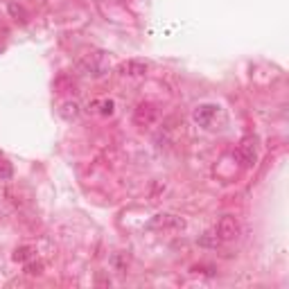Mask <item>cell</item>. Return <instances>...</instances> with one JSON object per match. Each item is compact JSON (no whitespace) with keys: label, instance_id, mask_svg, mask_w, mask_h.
I'll return each instance as SVG.
<instances>
[{"label":"cell","instance_id":"obj_1","mask_svg":"<svg viewBox=\"0 0 289 289\" xmlns=\"http://www.w3.org/2000/svg\"><path fill=\"white\" fill-rule=\"evenodd\" d=\"M108 66L111 64H108V57L104 52H91L79 61L81 72H86L91 77H104L108 72Z\"/></svg>","mask_w":289,"mask_h":289},{"label":"cell","instance_id":"obj_2","mask_svg":"<svg viewBox=\"0 0 289 289\" xmlns=\"http://www.w3.org/2000/svg\"><path fill=\"white\" fill-rule=\"evenodd\" d=\"M149 228H154V230H179V228H185V219L179 217V215H174V213H158V215L151 217Z\"/></svg>","mask_w":289,"mask_h":289},{"label":"cell","instance_id":"obj_3","mask_svg":"<svg viewBox=\"0 0 289 289\" xmlns=\"http://www.w3.org/2000/svg\"><path fill=\"white\" fill-rule=\"evenodd\" d=\"M215 233H217L219 242L235 240V237L240 235V221H237V217H233V215H224V217L217 221V228H215Z\"/></svg>","mask_w":289,"mask_h":289},{"label":"cell","instance_id":"obj_4","mask_svg":"<svg viewBox=\"0 0 289 289\" xmlns=\"http://www.w3.org/2000/svg\"><path fill=\"white\" fill-rule=\"evenodd\" d=\"M156 118H158V111H156V107L151 102H140L134 111V122L143 129L154 127Z\"/></svg>","mask_w":289,"mask_h":289},{"label":"cell","instance_id":"obj_5","mask_svg":"<svg viewBox=\"0 0 289 289\" xmlns=\"http://www.w3.org/2000/svg\"><path fill=\"white\" fill-rule=\"evenodd\" d=\"M217 115H219V107H217V104H199V107L192 111L194 122H197L199 127H204V129L213 127Z\"/></svg>","mask_w":289,"mask_h":289},{"label":"cell","instance_id":"obj_6","mask_svg":"<svg viewBox=\"0 0 289 289\" xmlns=\"http://www.w3.org/2000/svg\"><path fill=\"white\" fill-rule=\"evenodd\" d=\"M237 158L244 167H255L257 163V147H255V138H244L237 147Z\"/></svg>","mask_w":289,"mask_h":289},{"label":"cell","instance_id":"obj_7","mask_svg":"<svg viewBox=\"0 0 289 289\" xmlns=\"http://www.w3.org/2000/svg\"><path fill=\"white\" fill-rule=\"evenodd\" d=\"M120 72L127 77H143L147 72V64L144 61H127V64L120 66Z\"/></svg>","mask_w":289,"mask_h":289},{"label":"cell","instance_id":"obj_8","mask_svg":"<svg viewBox=\"0 0 289 289\" xmlns=\"http://www.w3.org/2000/svg\"><path fill=\"white\" fill-rule=\"evenodd\" d=\"M61 115L66 120H75L79 115V104L77 102H64L61 104Z\"/></svg>","mask_w":289,"mask_h":289},{"label":"cell","instance_id":"obj_9","mask_svg":"<svg viewBox=\"0 0 289 289\" xmlns=\"http://www.w3.org/2000/svg\"><path fill=\"white\" fill-rule=\"evenodd\" d=\"M113 267L118 269V271H127V267H129V253H124V251L115 253V255H113Z\"/></svg>","mask_w":289,"mask_h":289},{"label":"cell","instance_id":"obj_10","mask_svg":"<svg viewBox=\"0 0 289 289\" xmlns=\"http://www.w3.org/2000/svg\"><path fill=\"white\" fill-rule=\"evenodd\" d=\"M9 14H11L14 18H16V21L27 23V11L23 9L21 5H16V2H9Z\"/></svg>","mask_w":289,"mask_h":289},{"label":"cell","instance_id":"obj_11","mask_svg":"<svg viewBox=\"0 0 289 289\" xmlns=\"http://www.w3.org/2000/svg\"><path fill=\"white\" fill-rule=\"evenodd\" d=\"M97 107H100L102 115H113V111H115V102L113 100H102V102H97Z\"/></svg>","mask_w":289,"mask_h":289},{"label":"cell","instance_id":"obj_12","mask_svg":"<svg viewBox=\"0 0 289 289\" xmlns=\"http://www.w3.org/2000/svg\"><path fill=\"white\" fill-rule=\"evenodd\" d=\"M30 255H32V249L30 247H21L14 251V260L16 262H25V260H30Z\"/></svg>","mask_w":289,"mask_h":289},{"label":"cell","instance_id":"obj_13","mask_svg":"<svg viewBox=\"0 0 289 289\" xmlns=\"http://www.w3.org/2000/svg\"><path fill=\"white\" fill-rule=\"evenodd\" d=\"M217 242H219L217 233H204L201 240H199V244H204V247H217Z\"/></svg>","mask_w":289,"mask_h":289},{"label":"cell","instance_id":"obj_14","mask_svg":"<svg viewBox=\"0 0 289 289\" xmlns=\"http://www.w3.org/2000/svg\"><path fill=\"white\" fill-rule=\"evenodd\" d=\"M25 273H27V276H41V273H43V264L41 262H27L25 264Z\"/></svg>","mask_w":289,"mask_h":289},{"label":"cell","instance_id":"obj_15","mask_svg":"<svg viewBox=\"0 0 289 289\" xmlns=\"http://www.w3.org/2000/svg\"><path fill=\"white\" fill-rule=\"evenodd\" d=\"M2 221H5V213H2V210H0V224H2Z\"/></svg>","mask_w":289,"mask_h":289},{"label":"cell","instance_id":"obj_16","mask_svg":"<svg viewBox=\"0 0 289 289\" xmlns=\"http://www.w3.org/2000/svg\"><path fill=\"white\" fill-rule=\"evenodd\" d=\"M0 52H2V41H0Z\"/></svg>","mask_w":289,"mask_h":289}]
</instances>
